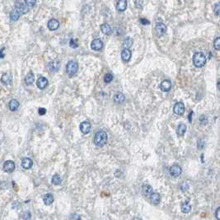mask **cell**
Masks as SVG:
<instances>
[{
  "instance_id": "cell-1",
  "label": "cell",
  "mask_w": 220,
  "mask_h": 220,
  "mask_svg": "<svg viewBox=\"0 0 220 220\" xmlns=\"http://www.w3.org/2000/svg\"><path fill=\"white\" fill-rule=\"evenodd\" d=\"M108 139L107 134L104 131H98L96 132L94 136V143L97 147L104 146Z\"/></svg>"
},
{
  "instance_id": "cell-2",
  "label": "cell",
  "mask_w": 220,
  "mask_h": 220,
  "mask_svg": "<svg viewBox=\"0 0 220 220\" xmlns=\"http://www.w3.org/2000/svg\"><path fill=\"white\" fill-rule=\"evenodd\" d=\"M206 63V57L201 52H196L193 55V63L196 68H201Z\"/></svg>"
},
{
  "instance_id": "cell-3",
  "label": "cell",
  "mask_w": 220,
  "mask_h": 220,
  "mask_svg": "<svg viewBox=\"0 0 220 220\" xmlns=\"http://www.w3.org/2000/svg\"><path fill=\"white\" fill-rule=\"evenodd\" d=\"M79 70V64L74 60H70L67 63L66 65V72L69 76L74 75Z\"/></svg>"
},
{
  "instance_id": "cell-4",
  "label": "cell",
  "mask_w": 220,
  "mask_h": 220,
  "mask_svg": "<svg viewBox=\"0 0 220 220\" xmlns=\"http://www.w3.org/2000/svg\"><path fill=\"white\" fill-rule=\"evenodd\" d=\"M15 10H17L20 14H26L30 8L27 7V5L26 4V2H22V1H17L16 2L15 4Z\"/></svg>"
},
{
  "instance_id": "cell-5",
  "label": "cell",
  "mask_w": 220,
  "mask_h": 220,
  "mask_svg": "<svg viewBox=\"0 0 220 220\" xmlns=\"http://www.w3.org/2000/svg\"><path fill=\"white\" fill-rule=\"evenodd\" d=\"M155 32L157 36H163L166 32V26L163 22H158L155 26Z\"/></svg>"
},
{
  "instance_id": "cell-6",
  "label": "cell",
  "mask_w": 220,
  "mask_h": 220,
  "mask_svg": "<svg viewBox=\"0 0 220 220\" xmlns=\"http://www.w3.org/2000/svg\"><path fill=\"white\" fill-rule=\"evenodd\" d=\"M169 172H170V174H171V176H172L177 177V176H179L181 174L182 170H181V167L180 166L175 164V165L172 166L170 167Z\"/></svg>"
},
{
  "instance_id": "cell-7",
  "label": "cell",
  "mask_w": 220,
  "mask_h": 220,
  "mask_svg": "<svg viewBox=\"0 0 220 220\" xmlns=\"http://www.w3.org/2000/svg\"><path fill=\"white\" fill-rule=\"evenodd\" d=\"M14 169H15V163H14V162H13L11 160H8V161H6L3 163V170H4V172L11 173L14 171Z\"/></svg>"
},
{
  "instance_id": "cell-8",
  "label": "cell",
  "mask_w": 220,
  "mask_h": 220,
  "mask_svg": "<svg viewBox=\"0 0 220 220\" xmlns=\"http://www.w3.org/2000/svg\"><path fill=\"white\" fill-rule=\"evenodd\" d=\"M173 111L175 114L181 116L185 111V106L182 102H176L173 107Z\"/></svg>"
},
{
  "instance_id": "cell-9",
  "label": "cell",
  "mask_w": 220,
  "mask_h": 220,
  "mask_svg": "<svg viewBox=\"0 0 220 220\" xmlns=\"http://www.w3.org/2000/svg\"><path fill=\"white\" fill-rule=\"evenodd\" d=\"M102 47H103V42L101 39H95L91 43V48L93 50H96V51L101 50Z\"/></svg>"
},
{
  "instance_id": "cell-10",
  "label": "cell",
  "mask_w": 220,
  "mask_h": 220,
  "mask_svg": "<svg viewBox=\"0 0 220 220\" xmlns=\"http://www.w3.org/2000/svg\"><path fill=\"white\" fill-rule=\"evenodd\" d=\"M91 124L87 121H83L80 124V130L83 134H87L91 130Z\"/></svg>"
},
{
  "instance_id": "cell-11",
  "label": "cell",
  "mask_w": 220,
  "mask_h": 220,
  "mask_svg": "<svg viewBox=\"0 0 220 220\" xmlns=\"http://www.w3.org/2000/svg\"><path fill=\"white\" fill-rule=\"evenodd\" d=\"M48 28L50 30V31H55V30H57L58 28H59V21L58 20H56V19H50L49 22H48Z\"/></svg>"
},
{
  "instance_id": "cell-12",
  "label": "cell",
  "mask_w": 220,
  "mask_h": 220,
  "mask_svg": "<svg viewBox=\"0 0 220 220\" xmlns=\"http://www.w3.org/2000/svg\"><path fill=\"white\" fill-rule=\"evenodd\" d=\"M36 85L40 89H45L48 85V80L45 77H40L36 81Z\"/></svg>"
},
{
  "instance_id": "cell-13",
  "label": "cell",
  "mask_w": 220,
  "mask_h": 220,
  "mask_svg": "<svg viewBox=\"0 0 220 220\" xmlns=\"http://www.w3.org/2000/svg\"><path fill=\"white\" fill-rule=\"evenodd\" d=\"M160 88L163 92H169L172 88V83L169 80H164L161 83Z\"/></svg>"
},
{
  "instance_id": "cell-14",
  "label": "cell",
  "mask_w": 220,
  "mask_h": 220,
  "mask_svg": "<svg viewBox=\"0 0 220 220\" xmlns=\"http://www.w3.org/2000/svg\"><path fill=\"white\" fill-rule=\"evenodd\" d=\"M12 79H13V77H12V74L10 73H5L3 74L2 78H1V82L5 84V85H8L11 83L12 82Z\"/></svg>"
},
{
  "instance_id": "cell-15",
  "label": "cell",
  "mask_w": 220,
  "mask_h": 220,
  "mask_svg": "<svg viewBox=\"0 0 220 220\" xmlns=\"http://www.w3.org/2000/svg\"><path fill=\"white\" fill-rule=\"evenodd\" d=\"M32 165H33V162L31 158L29 157H24L22 161V166L24 169H30L32 168Z\"/></svg>"
},
{
  "instance_id": "cell-16",
  "label": "cell",
  "mask_w": 220,
  "mask_h": 220,
  "mask_svg": "<svg viewBox=\"0 0 220 220\" xmlns=\"http://www.w3.org/2000/svg\"><path fill=\"white\" fill-rule=\"evenodd\" d=\"M132 56V54H131V51L129 50V49H124L121 52V58L124 61H129L130 59Z\"/></svg>"
},
{
  "instance_id": "cell-17",
  "label": "cell",
  "mask_w": 220,
  "mask_h": 220,
  "mask_svg": "<svg viewBox=\"0 0 220 220\" xmlns=\"http://www.w3.org/2000/svg\"><path fill=\"white\" fill-rule=\"evenodd\" d=\"M127 8V1L126 0H120L116 3V9L119 12H124Z\"/></svg>"
},
{
  "instance_id": "cell-18",
  "label": "cell",
  "mask_w": 220,
  "mask_h": 220,
  "mask_svg": "<svg viewBox=\"0 0 220 220\" xmlns=\"http://www.w3.org/2000/svg\"><path fill=\"white\" fill-rule=\"evenodd\" d=\"M150 200L152 201V203L153 204H158L160 203V200H161V197H160V195L157 193V192H153L152 195L150 196Z\"/></svg>"
},
{
  "instance_id": "cell-19",
  "label": "cell",
  "mask_w": 220,
  "mask_h": 220,
  "mask_svg": "<svg viewBox=\"0 0 220 220\" xmlns=\"http://www.w3.org/2000/svg\"><path fill=\"white\" fill-rule=\"evenodd\" d=\"M126 100V96L125 95L121 92H117L116 94L114 96V102L118 103V104H121L125 102Z\"/></svg>"
},
{
  "instance_id": "cell-20",
  "label": "cell",
  "mask_w": 220,
  "mask_h": 220,
  "mask_svg": "<svg viewBox=\"0 0 220 220\" xmlns=\"http://www.w3.org/2000/svg\"><path fill=\"white\" fill-rule=\"evenodd\" d=\"M101 31H102L105 35H110L112 33V29L110 27L109 24L104 23L101 26Z\"/></svg>"
},
{
  "instance_id": "cell-21",
  "label": "cell",
  "mask_w": 220,
  "mask_h": 220,
  "mask_svg": "<svg viewBox=\"0 0 220 220\" xmlns=\"http://www.w3.org/2000/svg\"><path fill=\"white\" fill-rule=\"evenodd\" d=\"M143 195L145 196L146 197H148V198H149L150 196L152 195V193L153 192V188L150 186L149 185H144L143 186Z\"/></svg>"
},
{
  "instance_id": "cell-22",
  "label": "cell",
  "mask_w": 220,
  "mask_h": 220,
  "mask_svg": "<svg viewBox=\"0 0 220 220\" xmlns=\"http://www.w3.org/2000/svg\"><path fill=\"white\" fill-rule=\"evenodd\" d=\"M35 81V77H34V74L32 73V72L28 73L26 74V76L25 77V83L26 85H32V83H34Z\"/></svg>"
},
{
  "instance_id": "cell-23",
  "label": "cell",
  "mask_w": 220,
  "mask_h": 220,
  "mask_svg": "<svg viewBox=\"0 0 220 220\" xmlns=\"http://www.w3.org/2000/svg\"><path fill=\"white\" fill-rule=\"evenodd\" d=\"M43 201L46 205H50L54 202V196L51 194H46L43 198Z\"/></svg>"
},
{
  "instance_id": "cell-24",
  "label": "cell",
  "mask_w": 220,
  "mask_h": 220,
  "mask_svg": "<svg viewBox=\"0 0 220 220\" xmlns=\"http://www.w3.org/2000/svg\"><path fill=\"white\" fill-rule=\"evenodd\" d=\"M8 106H9L10 110H12V111H16V110L18 109V107H19V102H17V100H15V99H13L11 102H9Z\"/></svg>"
},
{
  "instance_id": "cell-25",
  "label": "cell",
  "mask_w": 220,
  "mask_h": 220,
  "mask_svg": "<svg viewBox=\"0 0 220 220\" xmlns=\"http://www.w3.org/2000/svg\"><path fill=\"white\" fill-rule=\"evenodd\" d=\"M186 132V126L185 124H180L177 127V129H176L177 134L180 135V136H182V135L185 134Z\"/></svg>"
},
{
  "instance_id": "cell-26",
  "label": "cell",
  "mask_w": 220,
  "mask_h": 220,
  "mask_svg": "<svg viewBox=\"0 0 220 220\" xmlns=\"http://www.w3.org/2000/svg\"><path fill=\"white\" fill-rule=\"evenodd\" d=\"M59 68V63L58 62H51V63L48 64V69H50V71H51L53 73L58 71Z\"/></svg>"
},
{
  "instance_id": "cell-27",
  "label": "cell",
  "mask_w": 220,
  "mask_h": 220,
  "mask_svg": "<svg viewBox=\"0 0 220 220\" xmlns=\"http://www.w3.org/2000/svg\"><path fill=\"white\" fill-rule=\"evenodd\" d=\"M132 45H133V39L131 37H126V39L124 40V42H123L124 49H129L132 46Z\"/></svg>"
},
{
  "instance_id": "cell-28",
  "label": "cell",
  "mask_w": 220,
  "mask_h": 220,
  "mask_svg": "<svg viewBox=\"0 0 220 220\" xmlns=\"http://www.w3.org/2000/svg\"><path fill=\"white\" fill-rule=\"evenodd\" d=\"M191 210V206L189 204V203L187 202H185L183 203L182 205H181V211L184 213H189Z\"/></svg>"
},
{
  "instance_id": "cell-29",
  "label": "cell",
  "mask_w": 220,
  "mask_h": 220,
  "mask_svg": "<svg viewBox=\"0 0 220 220\" xmlns=\"http://www.w3.org/2000/svg\"><path fill=\"white\" fill-rule=\"evenodd\" d=\"M21 16V14L17 11V10H13V11H12L11 12V13H10V18H11V20L12 21H14V22H16L17 21L18 19H19V17Z\"/></svg>"
},
{
  "instance_id": "cell-30",
  "label": "cell",
  "mask_w": 220,
  "mask_h": 220,
  "mask_svg": "<svg viewBox=\"0 0 220 220\" xmlns=\"http://www.w3.org/2000/svg\"><path fill=\"white\" fill-rule=\"evenodd\" d=\"M61 177L58 175V174H55L53 176V177H52V183L55 185V186H58V185H59L60 183H61Z\"/></svg>"
},
{
  "instance_id": "cell-31",
  "label": "cell",
  "mask_w": 220,
  "mask_h": 220,
  "mask_svg": "<svg viewBox=\"0 0 220 220\" xmlns=\"http://www.w3.org/2000/svg\"><path fill=\"white\" fill-rule=\"evenodd\" d=\"M113 79H114V77L111 73H106L104 77V82L108 83H110L113 80Z\"/></svg>"
},
{
  "instance_id": "cell-32",
  "label": "cell",
  "mask_w": 220,
  "mask_h": 220,
  "mask_svg": "<svg viewBox=\"0 0 220 220\" xmlns=\"http://www.w3.org/2000/svg\"><path fill=\"white\" fill-rule=\"evenodd\" d=\"M213 47L216 50H220V38L217 37L213 41Z\"/></svg>"
},
{
  "instance_id": "cell-33",
  "label": "cell",
  "mask_w": 220,
  "mask_h": 220,
  "mask_svg": "<svg viewBox=\"0 0 220 220\" xmlns=\"http://www.w3.org/2000/svg\"><path fill=\"white\" fill-rule=\"evenodd\" d=\"M188 189H189V186L186 182H183L182 184H181V186H180V190H181V191L185 192V191H186Z\"/></svg>"
},
{
  "instance_id": "cell-34",
  "label": "cell",
  "mask_w": 220,
  "mask_h": 220,
  "mask_svg": "<svg viewBox=\"0 0 220 220\" xmlns=\"http://www.w3.org/2000/svg\"><path fill=\"white\" fill-rule=\"evenodd\" d=\"M219 3H217L214 5V7H213V12H214V13H215L216 16H219Z\"/></svg>"
},
{
  "instance_id": "cell-35",
  "label": "cell",
  "mask_w": 220,
  "mask_h": 220,
  "mask_svg": "<svg viewBox=\"0 0 220 220\" xmlns=\"http://www.w3.org/2000/svg\"><path fill=\"white\" fill-rule=\"evenodd\" d=\"M69 46H70L72 48H77L79 46V44H78V41L76 40L72 39L69 42Z\"/></svg>"
},
{
  "instance_id": "cell-36",
  "label": "cell",
  "mask_w": 220,
  "mask_h": 220,
  "mask_svg": "<svg viewBox=\"0 0 220 220\" xmlns=\"http://www.w3.org/2000/svg\"><path fill=\"white\" fill-rule=\"evenodd\" d=\"M200 122L202 125H205V124L208 123V120L205 117V116H201L200 117Z\"/></svg>"
},
{
  "instance_id": "cell-37",
  "label": "cell",
  "mask_w": 220,
  "mask_h": 220,
  "mask_svg": "<svg viewBox=\"0 0 220 220\" xmlns=\"http://www.w3.org/2000/svg\"><path fill=\"white\" fill-rule=\"evenodd\" d=\"M25 2H26V4L27 5V7L29 8L34 7V5L36 4V2H35V1H30V0H28V1H25Z\"/></svg>"
},
{
  "instance_id": "cell-38",
  "label": "cell",
  "mask_w": 220,
  "mask_h": 220,
  "mask_svg": "<svg viewBox=\"0 0 220 220\" xmlns=\"http://www.w3.org/2000/svg\"><path fill=\"white\" fill-rule=\"evenodd\" d=\"M31 219V213L30 212H26L23 214V219L24 220H30Z\"/></svg>"
},
{
  "instance_id": "cell-39",
  "label": "cell",
  "mask_w": 220,
  "mask_h": 220,
  "mask_svg": "<svg viewBox=\"0 0 220 220\" xmlns=\"http://www.w3.org/2000/svg\"><path fill=\"white\" fill-rule=\"evenodd\" d=\"M219 211H220V207H218L216 211H215V218L217 220H220V216H219Z\"/></svg>"
},
{
  "instance_id": "cell-40",
  "label": "cell",
  "mask_w": 220,
  "mask_h": 220,
  "mask_svg": "<svg viewBox=\"0 0 220 220\" xmlns=\"http://www.w3.org/2000/svg\"><path fill=\"white\" fill-rule=\"evenodd\" d=\"M39 114L40 116H43V115H45L46 113V109H45V108H39Z\"/></svg>"
},
{
  "instance_id": "cell-41",
  "label": "cell",
  "mask_w": 220,
  "mask_h": 220,
  "mask_svg": "<svg viewBox=\"0 0 220 220\" xmlns=\"http://www.w3.org/2000/svg\"><path fill=\"white\" fill-rule=\"evenodd\" d=\"M140 22H141V24H143V25H148V24H149L150 22L147 20V19H145V18H141L140 19Z\"/></svg>"
},
{
  "instance_id": "cell-42",
  "label": "cell",
  "mask_w": 220,
  "mask_h": 220,
  "mask_svg": "<svg viewBox=\"0 0 220 220\" xmlns=\"http://www.w3.org/2000/svg\"><path fill=\"white\" fill-rule=\"evenodd\" d=\"M3 50H4V48H3V49L0 50V59H3V58L4 57V55L3 54Z\"/></svg>"
},
{
  "instance_id": "cell-43",
  "label": "cell",
  "mask_w": 220,
  "mask_h": 220,
  "mask_svg": "<svg viewBox=\"0 0 220 220\" xmlns=\"http://www.w3.org/2000/svg\"><path fill=\"white\" fill-rule=\"evenodd\" d=\"M192 114H193V112L191 111L190 114V116H189V120H190V122H191V116H192Z\"/></svg>"
},
{
  "instance_id": "cell-44",
  "label": "cell",
  "mask_w": 220,
  "mask_h": 220,
  "mask_svg": "<svg viewBox=\"0 0 220 220\" xmlns=\"http://www.w3.org/2000/svg\"><path fill=\"white\" fill-rule=\"evenodd\" d=\"M132 220H140V219H139V218H134Z\"/></svg>"
}]
</instances>
